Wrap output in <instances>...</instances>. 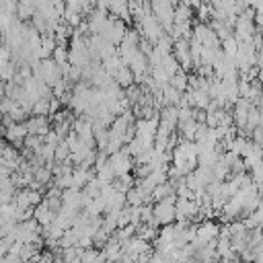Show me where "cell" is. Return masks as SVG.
I'll return each mask as SVG.
<instances>
[{"instance_id":"277c9868","label":"cell","mask_w":263,"mask_h":263,"mask_svg":"<svg viewBox=\"0 0 263 263\" xmlns=\"http://www.w3.org/2000/svg\"><path fill=\"white\" fill-rule=\"evenodd\" d=\"M154 214H156V220H158V222H171V220H173V214H175L173 199H171V197H168V199H162V201L156 205Z\"/></svg>"},{"instance_id":"7a4b0ae2","label":"cell","mask_w":263,"mask_h":263,"mask_svg":"<svg viewBox=\"0 0 263 263\" xmlns=\"http://www.w3.org/2000/svg\"><path fill=\"white\" fill-rule=\"evenodd\" d=\"M107 21H109V12H107L105 8H97V10H92V12L88 14L86 29H88L92 35H101V31L105 29Z\"/></svg>"},{"instance_id":"8fae6325","label":"cell","mask_w":263,"mask_h":263,"mask_svg":"<svg viewBox=\"0 0 263 263\" xmlns=\"http://www.w3.org/2000/svg\"><path fill=\"white\" fill-rule=\"evenodd\" d=\"M197 16L201 23H205L208 18H212V6L210 4H199L197 6Z\"/></svg>"},{"instance_id":"8992f818","label":"cell","mask_w":263,"mask_h":263,"mask_svg":"<svg viewBox=\"0 0 263 263\" xmlns=\"http://www.w3.org/2000/svg\"><path fill=\"white\" fill-rule=\"evenodd\" d=\"M210 27L214 29V33H216V37H218L220 41L232 35V25H230V23H224V21H216V18H214Z\"/></svg>"},{"instance_id":"2e32d148","label":"cell","mask_w":263,"mask_h":263,"mask_svg":"<svg viewBox=\"0 0 263 263\" xmlns=\"http://www.w3.org/2000/svg\"><path fill=\"white\" fill-rule=\"evenodd\" d=\"M251 249L255 251V255H259V253H263V236H261V238L257 240V245H255V247H251Z\"/></svg>"},{"instance_id":"3957f363","label":"cell","mask_w":263,"mask_h":263,"mask_svg":"<svg viewBox=\"0 0 263 263\" xmlns=\"http://www.w3.org/2000/svg\"><path fill=\"white\" fill-rule=\"evenodd\" d=\"M175 60H177L179 64H183L185 68H191L189 64H191L193 60H191V51H189V41H187V37H181V39L175 41Z\"/></svg>"},{"instance_id":"9a60e30c","label":"cell","mask_w":263,"mask_h":263,"mask_svg":"<svg viewBox=\"0 0 263 263\" xmlns=\"http://www.w3.org/2000/svg\"><path fill=\"white\" fill-rule=\"evenodd\" d=\"M251 8L255 10V14H261L263 16V0H253L251 2Z\"/></svg>"},{"instance_id":"9c48e42d","label":"cell","mask_w":263,"mask_h":263,"mask_svg":"<svg viewBox=\"0 0 263 263\" xmlns=\"http://www.w3.org/2000/svg\"><path fill=\"white\" fill-rule=\"evenodd\" d=\"M115 80L119 82V84H123V86H127V84H132V80H134V72L129 70V68H125V66H121L117 72H115Z\"/></svg>"},{"instance_id":"4fadbf2b","label":"cell","mask_w":263,"mask_h":263,"mask_svg":"<svg viewBox=\"0 0 263 263\" xmlns=\"http://www.w3.org/2000/svg\"><path fill=\"white\" fill-rule=\"evenodd\" d=\"M53 55H55V60H58L60 64H64V60L68 58V53H66L64 47H55V49H53Z\"/></svg>"},{"instance_id":"ba28073f","label":"cell","mask_w":263,"mask_h":263,"mask_svg":"<svg viewBox=\"0 0 263 263\" xmlns=\"http://www.w3.org/2000/svg\"><path fill=\"white\" fill-rule=\"evenodd\" d=\"M220 43H222L224 53H226V55H230V58H234V53H236V49H238V39H236L234 35H230V37L222 39Z\"/></svg>"},{"instance_id":"5b68a950","label":"cell","mask_w":263,"mask_h":263,"mask_svg":"<svg viewBox=\"0 0 263 263\" xmlns=\"http://www.w3.org/2000/svg\"><path fill=\"white\" fill-rule=\"evenodd\" d=\"M37 12V0H16V16L18 18H33Z\"/></svg>"},{"instance_id":"30bf717a","label":"cell","mask_w":263,"mask_h":263,"mask_svg":"<svg viewBox=\"0 0 263 263\" xmlns=\"http://www.w3.org/2000/svg\"><path fill=\"white\" fill-rule=\"evenodd\" d=\"M216 232H218V228L214 224H203L201 230H199V238L201 240H210L212 236H216Z\"/></svg>"},{"instance_id":"e0dca14e","label":"cell","mask_w":263,"mask_h":263,"mask_svg":"<svg viewBox=\"0 0 263 263\" xmlns=\"http://www.w3.org/2000/svg\"><path fill=\"white\" fill-rule=\"evenodd\" d=\"M253 263H263V253H259L257 257H255V261Z\"/></svg>"},{"instance_id":"6da1fadb","label":"cell","mask_w":263,"mask_h":263,"mask_svg":"<svg viewBox=\"0 0 263 263\" xmlns=\"http://www.w3.org/2000/svg\"><path fill=\"white\" fill-rule=\"evenodd\" d=\"M125 31H127V29H125V23H123L121 18H117V16H109L105 29L101 31V37H105L109 43L115 45V43H121Z\"/></svg>"},{"instance_id":"5bb4252c","label":"cell","mask_w":263,"mask_h":263,"mask_svg":"<svg viewBox=\"0 0 263 263\" xmlns=\"http://www.w3.org/2000/svg\"><path fill=\"white\" fill-rule=\"evenodd\" d=\"M168 191H171V189H168L166 185H158L156 189H152V193H154V197H156V199H160V195H166Z\"/></svg>"},{"instance_id":"52a82bcc","label":"cell","mask_w":263,"mask_h":263,"mask_svg":"<svg viewBox=\"0 0 263 263\" xmlns=\"http://www.w3.org/2000/svg\"><path fill=\"white\" fill-rule=\"evenodd\" d=\"M111 168H113L115 173L123 175V173L129 168V160H127V156H125L123 152H117V154L111 158Z\"/></svg>"},{"instance_id":"7c38bea8","label":"cell","mask_w":263,"mask_h":263,"mask_svg":"<svg viewBox=\"0 0 263 263\" xmlns=\"http://www.w3.org/2000/svg\"><path fill=\"white\" fill-rule=\"evenodd\" d=\"M173 78V88H177V90H183L185 88V74H173L171 76Z\"/></svg>"}]
</instances>
